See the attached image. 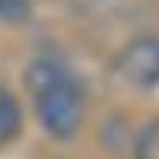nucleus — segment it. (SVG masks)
<instances>
[{"mask_svg": "<svg viewBox=\"0 0 159 159\" xmlns=\"http://www.w3.org/2000/svg\"><path fill=\"white\" fill-rule=\"evenodd\" d=\"M32 96H35V115L42 127L57 140H70L83 121V108H86L83 86L70 76V70L61 67L48 83L35 86Z\"/></svg>", "mask_w": 159, "mask_h": 159, "instance_id": "nucleus-1", "label": "nucleus"}, {"mask_svg": "<svg viewBox=\"0 0 159 159\" xmlns=\"http://www.w3.org/2000/svg\"><path fill=\"white\" fill-rule=\"evenodd\" d=\"M118 70L124 80H130L140 89H156L159 86V38L143 35L137 42H130L118 57Z\"/></svg>", "mask_w": 159, "mask_h": 159, "instance_id": "nucleus-2", "label": "nucleus"}, {"mask_svg": "<svg viewBox=\"0 0 159 159\" xmlns=\"http://www.w3.org/2000/svg\"><path fill=\"white\" fill-rule=\"evenodd\" d=\"M19 127H22V108H19L16 96L7 86H0V147L16 137Z\"/></svg>", "mask_w": 159, "mask_h": 159, "instance_id": "nucleus-3", "label": "nucleus"}, {"mask_svg": "<svg viewBox=\"0 0 159 159\" xmlns=\"http://www.w3.org/2000/svg\"><path fill=\"white\" fill-rule=\"evenodd\" d=\"M134 159H159V118H156V121H150V124L137 134Z\"/></svg>", "mask_w": 159, "mask_h": 159, "instance_id": "nucleus-4", "label": "nucleus"}, {"mask_svg": "<svg viewBox=\"0 0 159 159\" xmlns=\"http://www.w3.org/2000/svg\"><path fill=\"white\" fill-rule=\"evenodd\" d=\"M29 16V0H0V19L3 22H22Z\"/></svg>", "mask_w": 159, "mask_h": 159, "instance_id": "nucleus-5", "label": "nucleus"}]
</instances>
